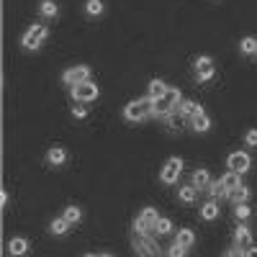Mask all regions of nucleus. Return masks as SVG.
Returning a JSON list of instances; mask_svg holds the SVG:
<instances>
[{
	"label": "nucleus",
	"instance_id": "obj_1",
	"mask_svg": "<svg viewBox=\"0 0 257 257\" xmlns=\"http://www.w3.org/2000/svg\"><path fill=\"white\" fill-rule=\"evenodd\" d=\"M147 116H154V100L152 98L131 100V103H126V108H124L126 121H144Z\"/></svg>",
	"mask_w": 257,
	"mask_h": 257
},
{
	"label": "nucleus",
	"instance_id": "obj_2",
	"mask_svg": "<svg viewBox=\"0 0 257 257\" xmlns=\"http://www.w3.org/2000/svg\"><path fill=\"white\" fill-rule=\"evenodd\" d=\"M131 244H134V250L139 252L142 257H160V255H165L162 250H160V244L152 239L149 234H142V232H131Z\"/></svg>",
	"mask_w": 257,
	"mask_h": 257
},
{
	"label": "nucleus",
	"instance_id": "obj_3",
	"mask_svg": "<svg viewBox=\"0 0 257 257\" xmlns=\"http://www.w3.org/2000/svg\"><path fill=\"white\" fill-rule=\"evenodd\" d=\"M180 103H183L180 90L178 88H167V93L154 100V116H170L172 111H178Z\"/></svg>",
	"mask_w": 257,
	"mask_h": 257
},
{
	"label": "nucleus",
	"instance_id": "obj_4",
	"mask_svg": "<svg viewBox=\"0 0 257 257\" xmlns=\"http://www.w3.org/2000/svg\"><path fill=\"white\" fill-rule=\"evenodd\" d=\"M157 208H152V206H147L139 211V216H136V221H134V229L136 232H142V234H154V226H157Z\"/></svg>",
	"mask_w": 257,
	"mask_h": 257
},
{
	"label": "nucleus",
	"instance_id": "obj_5",
	"mask_svg": "<svg viewBox=\"0 0 257 257\" xmlns=\"http://www.w3.org/2000/svg\"><path fill=\"white\" fill-rule=\"evenodd\" d=\"M49 36V29L47 26H31L29 31L23 34V39H21V47L23 49H29V52H34V49H39L41 47V41Z\"/></svg>",
	"mask_w": 257,
	"mask_h": 257
},
{
	"label": "nucleus",
	"instance_id": "obj_6",
	"mask_svg": "<svg viewBox=\"0 0 257 257\" xmlns=\"http://www.w3.org/2000/svg\"><path fill=\"white\" fill-rule=\"evenodd\" d=\"M70 93H72V98H75L77 103H90V100H95L100 95V88L95 85L93 80H88V82H80V85L70 88Z\"/></svg>",
	"mask_w": 257,
	"mask_h": 257
},
{
	"label": "nucleus",
	"instance_id": "obj_7",
	"mask_svg": "<svg viewBox=\"0 0 257 257\" xmlns=\"http://www.w3.org/2000/svg\"><path fill=\"white\" fill-rule=\"evenodd\" d=\"M88 80H90V67H88V64L70 67V70L62 75V82H64L67 88H75V85H80V82H88Z\"/></svg>",
	"mask_w": 257,
	"mask_h": 257
},
{
	"label": "nucleus",
	"instance_id": "obj_8",
	"mask_svg": "<svg viewBox=\"0 0 257 257\" xmlns=\"http://www.w3.org/2000/svg\"><path fill=\"white\" fill-rule=\"evenodd\" d=\"M180 170H183V160L180 157H170L167 165H165L162 172H160V180L165 183V185H172V183L180 178Z\"/></svg>",
	"mask_w": 257,
	"mask_h": 257
},
{
	"label": "nucleus",
	"instance_id": "obj_9",
	"mask_svg": "<svg viewBox=\"0 0 257 257\" xmlns=\"http://www.w3.org/2000/svg\"><path fill=\"white\" fill-rule=\"evenodd\" d=\"M226 165H229V170H232V172L244 175V172L250 170L252 160H250V154H247V152H232V154H229V160H226Z\"/></svg>",
	"mask_w": 257,
	"mask_h": 257
},
{
	"label": "nucleus",
	"instance_id": "obj_10",
	"mask_svg": "<svg viewBox=\"0 0 257 257\" xmlns=\"http://www.w3.org/2000/svg\"><path fill=\"white\" fill-rule=\"evenodd\" d=\"M196 77H198L201 82H206V80L214 77V59L206 57V54L196 59Z\"/></svg>",
	"mask_w": 257,
	"mask_h": 257
},
{
	"label": "nucleus",
	"instance_id": "obj_11",
	"mask_svg": "<svg viewBox=\"0 0 257 257\" xmlns=\"http://www.w3.org/2000/svg\"><path fill=\"white\" fill-rule=\"evenodd\" d=\"M234 244L242 247V250L252 247V232H250V226H244V224L237 226V232H234Z\"/></svg>",
	"mask_w": 257,
	"mask_h": 257
},
{
	"label": "nucleus",
	"instance_id": "obj_12",
	"mask_svg": "<svg viewBox=\"0 0 257 257\" xmlns=\"http://www.w3.org/2000/svg\"><path fill=\"white\" fill-rule=\"evenodd\" d=\"M8 252H11L13 257H23L26 252H29V242H26L23 237H13V239L8 242Z\"/></svg>",
	"mask_w": 257,
	"mask_h": 257
},
{
	"label": "nucleus",
	"instance_id": "obj_13",
	"mask_svg": "<svg viewBox=\"0 0 257 257\" xmlns=\"http://www.w3.org/2000/svg\"><path fill=\"white\" fill-rule=\"evenodd\" d=\"M47 162L52 165V167H59V165L67 162V152H64L62 147H52V149L47 152Z\"/></svg>",
	"mask_w": 257,
	"mask_h": 257
},
{
	"label": "nucleus",
	"instance_id": "obj_14",
	"mask_svg": "<svg viewBox=\"0 0 257 257\" xmlns=\"http://www.w3.org/2000/svg\"><path fill=\"white\" fill-rule=\"evenodd\" d=\"M190 126H193V131H201V134H203V131H208V128H211V118H208L203 111H201V113H196V116H190Z\"/></svg>",
	"mask_w": 257,
	"mask_h": 257
},
{
	"label": "nucleus",
	"instance_id": "obj_15",
	"mask_svg": "<svg viewBox=\"0 0 257 257\" xmlns=\"http://www.w3.org/2000/svg\"><path fill=\"white\" fill-rule=\"evenodd\" d=\"M221 185H224V190H226V196H229V193H232V190H237V188L242 185V180H239V172H232V170H229L226 175L221 178Z\"/></svg>",
	"mask_w": 257,
	"mask_h": 257
},
{
	"label": "nucleus",
	"instance_id": "obj_16",
	"mask_svg": "<svg viewBox=\"0 0 257 257\" xmlns=\"http://www.w3.org/2000/svg\"><path fill=\"white\" fill-rule=\"evenodd\" d=\"M165 93H167V85H165L162 80H152V82H149V88H147V98H152V100L162 98Z\"/></svg>",
	"mask_w": 257,
	"mask_h": 257
},
{
	"label": "nucleus",
	"instance_id": "obj_17",
	"mask_svg": "<svg viewBox=\"0 0 257 257\" xmlns=\"http://www.w3.org/2000/svg\"><path fill=\"white\" fill-rule=\"evenodd\" d=\"M190 185H196L198 190H206L211 185V175H208V170H196L193 172V183Z\"/></svg>",
	"mask_w": 257,
	"mask_h": 257
},
{
	"label": "nucleus",
	"instance_id": "obj_18",
	"mask_svg": "<svg viewBox=\"0 0 257 257\" xmlns=\"http://www.w3.org/2000/svg\"><path fill=\"white\" fill-rule=\"evenodd\" d=\"M178 196H180L183 203H196V198H198V188H196V185H183V188L178 190Z\"/></svg>",
	"mask_w": 257,
	"mask_h": 257
},
{
	"label": "nucleus",
	"instance_id": "obj_19",
	"mask_svg": "<svg viewBox=\"0 0 257 257\" xmlns=\"http://www.w3.org/2000/svg\"><path fill=\"white\" fill-rule=\"evenodd\" d=\"M178 111L183 113V116H196V113H201L203 108H201L196 100H183V103L178 106Z\"/></svg>",
	"mask_w": 257,
	"mask_h": 257
},
{
	"label": "nucleus",
	"instance_id": "obj_20",
	"mask_svg": "<svg viewBox=\"0 0 257 257\" xmlns=\"http://www.w3.org/2000/svg\"><path fill=\"white\" fill-rule=\"evenodd\" d=\"M229 198H232V203H234V206H239V203H247V198H250V188L239 185L237 190H232V193H229Z\"/></svg>",
	"mask_w": 257,
	"mask_h": 257
},
{
	"label": "nucleus",
	"instance_id": "obj_21",
	"mask_svg": "<svg viewBox=\"0 0 257 257\" xmlns=\"http://www.w3.org/2000/svg\"><path fill=\"white\" fill-rule=\"evenodd\" d=\"M39 11H41L44 18H54V16L59 13V8H57V3H54V0H41Z\"/></svg>",
	"mask_w": 257,
	"mask_h": 257
},
{
	"label": "nucleus",
	"instance_id": "obj_22",
	"mask_svg": "<svg viewBox=\"0 0 257 257\" xmlns=\"http://www.w3.org/2000/svg\"><path fill=\"white\" fill-rule=\"evenodd\" d=\"M175 242H180L183 247H193V244H196V234H193V229H180Z\"/></svg>",
	"mask_w": 257,
	"mask_h": 257
},
{
	"label": "nucleus",
	"instance_id": "obj_23",
	"mask_svg": "<svg viewBox=\"0 0 257 257\" xmlns=\"http://www.w3.org/2000/svg\"><path fill=\"white\" fill-rule=\"evenodd\" d=\"M67 229H70V221H64L62 216H59V219H54V221L49 224V232H52V234H57V237L67 234Z\"/></svg>",
	"mask_w": 257,
	"mask_h": 257
},
{
	"label": "nucleus",
	"instance_id": "obj_24",
	"mask_svg": "<svg viewBox=\"0 0 257 257\" xmlns=\"http://www.w3.org/2000/svg\"><path fill=\"white\" fill-rule=\"evenodd\" d=\"M167 118V126L172 128V131H178V128H183V124H185V116H183L180 111H172L170 116H165Z\"/></svg>",
	"mask_w": 257,
	"mask_h": 257
},
{
	"label": "nucleus",
	"instance_id": "obj_25",
	"mask_svg": "<svg viewBox=\"0 0 257 257\" xmlns=\"http://www.w3.org/2000/svg\"><path fill=\"white\" fill-rule=\"evenodd\" d=\"M62 219H64V221H70V224H77L82 219V211L77 206H67V208H64V214H62Z\"/></svg>",
	"mask_w": 257,
	"mask_h": 257
},
{
	"label": "nucleus",
	"instance_id": "obj_26",
	"mask_svg": "<svg viewBox=\"0 0 257 257\" xmlns=\"http://www.w3.org/2000/svg\"><path fill=\"white\" fill-rule=\"evenodd\" d=\"M216 216H219V206L214 203V201H208V203L201 208V219H206V221H214Z\"/></svg>",
	"mask_w": 257,
	"mask_h": 257
},
{
	"label": "nucleus",
	"instance_id": "obj_27",
	"mask_svg": "<svg viewBox=\"0 0 257 257\" xmlns=\"http://www.w3.org/2000/svg\"><path fill=\"white\" fill-rule=\"evenodd\" d=\"M103 0H88V3H85V13L88 16H100V13H103Z\"/></svg>",
	"mask_w": 257,
	"mask_h": 257
},
{
	"label": "nucleus",
	"instance_id": "obj_28",
	"mask_svg": "<svg viewBox=\"0 0 257 257\" xmlns=\"http://www.w3.org/2000/svg\"><path fill=\"white\" fill-rule=\"evenodd\" d=\"M242 54H257V39H252V36H244L242 44H239Z\"/></svg>",
	"mask_w": 257,
	"mask_h": 257
},
{
	"label": "nucleus",
	"instance_id": "obj_29",
	"mask_svg": "<svg viewBox=\"0 0 257 257\" xmlns=\"http://www.w3.org/2000/svg\"><path fill=\"white\" fill-rule=\"evenodd\" d=\"M170 232H172V221H170V219H162V216H160V219H157V226H154V234L162 237V234H170Z\"/></svg>",
	"mask_w": 257,
	"mask_h": 257
},
{
	"label": "nucleus",
	"instance_id": "obj_30",
	"mask_svg": "<svg viewBox=\"0 0 257 257\" xmlns=\"http://www.w3.org/2000/svg\"><path fill=\"white\" fill-rule=\"evenodd\" d=\"M185 250H188V247H183L180 242H172L167 250H165V255H167V257H185Z\"/></svg>",
	"mask_w": 257,
	"mask_h": 257
},
{
	"label": "nucleus",
	"instance_id": "obj_31",
	"mask_svg": "<svg viewBox=\"0 0 257 257\" xmlns=\"http://www.w3.org/2000/svg\"><path fill=\"white\" fill-rule=\"evenodd\" d=\"M250 214H252V208L247 206V203H239V206H234V216L239 219V221H244V219H250Z\"/></svg>",
	"mask_w": 257,
	"mask_h": 257
},
{
	"label": "nucleus",
	"instance_id": "obj_32",
	"mask_svg": "<svg viewBox=\"0 0 257 257\" xmlns=\"http://www.w3.org/2000/svg\"><path fill=\"white\" fill-rule=\"evenodd\" d=\"M208 193H211V198H219V196H226V190H224V185H221V180L211 183V185H208Z\"/></svg>",
	"mask_w": 257,
	"mask_h": 257
},
{
	"label": "nucleus",
	"instance_id": "obj_33",
	"mask_svg": "<svg viewBox=\"0 0 257 257\" xmlns=\"http://www.w3.org/2000/svg\"><path fill=\"white\" fill-rule=\"evenodd\" d=\"M224 257H247V250H242V247H232V250H226L224 252Z\"/></svg>",
	"mask_w": 257,
	"mask_h": 257
},
{
	"label": "nucleus",
	"instance_id": "obj_34",
	"mask_svg": "<svg viewBox=\"0 0 257 257\" xmlns=\"http://www.w3.org/2000/svg\"><path fill=\"white\" fill-rule=\"evenodd\" d=\"M244 142H247V147H257V128H250V131H247Z\"/></svg>",
	"mask_w": 257,
	"mask_h": 257
},
{
	"label": "nucleus",
	"instance_id": "obj_35",
	"mask_svg": "<svg viewBox=\"0 0 257 257\" xmlns=\"http://www.w3.org/2000/svg\"><path fill=\"white\" fill-rule=\"evenodd\" d=\"M72 116H75V118H85V116H88V108L75 106V108H72Z\"/></svg>",
	"mask_w": 257,
	"mask_h": 257
},
{
	"label": "nucleus",
	"instance_id": "obj_36",
	"mask_svg": "<svg viewBox=\"0 0 257 257\" xmlns=\"http://www.w3.org/2000/svg\"><path fill=\"white\" fill-rule=\"evenodd\" d=\"M0 203H3V208L8 206V190H3V193H0Z\"/></svg>",
	"mask_w": 257,
	"mask_h": 257
},
{
	"label": "nucleus",
	"instance_id": "obj_37",
	"mask_svg": "<svg viewBox=\"0 0 257 257\" xmlns=\"http://www.w3.org/2000/svg\"><path fill=\"white\" fill-rule=\"evenodd\" d=\"M247 257H257V247H247Z\"/></svg>",
	"mask_w": 257,
	"mask_h": 257
},
{
	"label": "nucleus",
	"instance_id": "obj_38",
	"mask_svg": "<svg viewBox=\"0 0 257 257\" xmlns=\"http://www.w3.org/2000/svg\"><path fill=\"white\" fill-rule=\"evenodd\" d=\"M100 257H113V255H100Z\"/></svg>",
	"mask_w": 257,
	"mask_h": 257
},
{
	"label": "nucleus",
	"instance_id": "obj_39",
	"mask_svg": "<svg viewBox=\"0 0 257 257\" xmlns=\"http://www.w3.org/2000/svg\"><path fill=\"white\" fill-rule=\"evenodd\" d=\"M85 257H95V255H85Z\"/></svg>",
	"mask_w": 257,
	"mask_h": 257
}]
</instances>
